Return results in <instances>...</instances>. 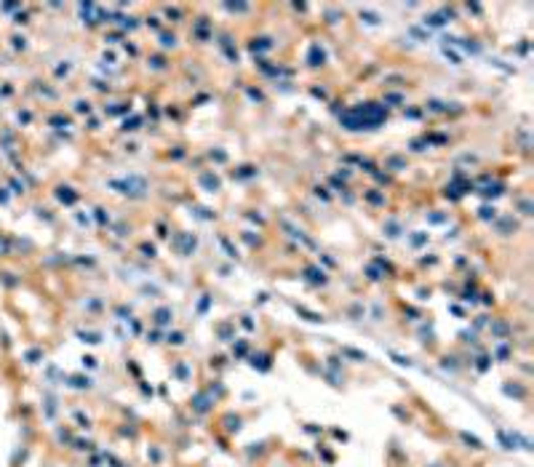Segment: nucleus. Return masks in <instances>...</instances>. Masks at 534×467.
Wrapping results in <instances>:
<instances>
[{
    "label": "nucleus",
    "mask_w": 534,
    "mask_h": 467,
    "mask_svg": "<svg viewBox=\"0 0 534 467\" xmlns=\"http://www.w3.org/2000/svg\"><path fill=\"white\" fill-rule=\"evenodd\" d=\"M115 187H123L121 192L142 195V192H145V179H136V177H131V179H126V182H115Z\"/></svg>",
    "instance_id": "2"
},
{
    "label": "nucleus",
    "mask_w": 534,
    "mask_h": 467,
    "mask_svg": "<svg viewBox=\"0 0 534 467\" xmlns=\"http://www.w3.org/2000/svg\"><path fill=\"white\" fill-rule=\"evenodd\" d=\"M459 438L465 440V443H468L470 449H483V443H481V440H478L476 435H470V433H459Z\"/></svg>",
    "instance_id": "3"
},
{
    "label": "nucleus",
    "mask_w": 534,
    "mask_h": 467,
    "mask_svg": "<svg viewBox=\"0 0 534 467\" xmlns=\"http://www.w3.org/2000/svg\"><path fill=\"white\" fill-rule=\"evenodd\" d=\"M73 387H91V379L88 377L86 379H83V377H73Z\"/></svg>",
    "instance_id": "5"
},
{
    "label": "nucleus",
    "mask_w": 534,
    "mask_h": 467,
    "mask_svg": "<svg viewBox=\"0 0 534 467\" xmlns=\"http://www.w3.org/2000/svg\"><path fill=\"white\" fill-rule=\"evenodd\" d=\"M169 342H174V345H182V334H171V336H169Z\"/></svg>",
    "instance_id": "7"
},
{
    "label": "nucleus",
    "mask_w": 534,
    "mask_h": 467,
    "mask_svg": "<svg viewBox=\"0 0 534 467\" xmlns=\"http://www.w3.org/2000/svg\"><path fill=\"white\" fill-rule=\"evenodd\" d=\"M382 118H385V112L379 107H374V104H363V107H358V110H353V112L345 115V123H347V128H374V126L382 123Z\"/></svg>",
    "instance_id": "1"
},
{
    "label": "nucleus",
    "mask_w": 534,
    "mask_h": 467,
    "mask_svg": "<svg viewBox=\"0 0 534 467\" xmlns=\"http://www.w3.org/2000/svg\"><path fill=\"white\" fill-rule=\"evenodd\" d=\"M208 408V395H198L195 398V411H206Z\"/></svg>",
    "instance_id": "4"
},
{
    "label": "nucleus",
    "mask_w": 534,
    "mask_h": 467,
    "mask_svg": "<svg viewBox=\"0 0 534 467\" xmlns=\"http://www.w3.org/2000/svg\"><path fill=\"white\" fill-rule=\"evenodd\" d=\"M155 321H158V323H166V321H169V310H160Z\"/></svg>",
    "instance_id": "6"
}]
</instances>
